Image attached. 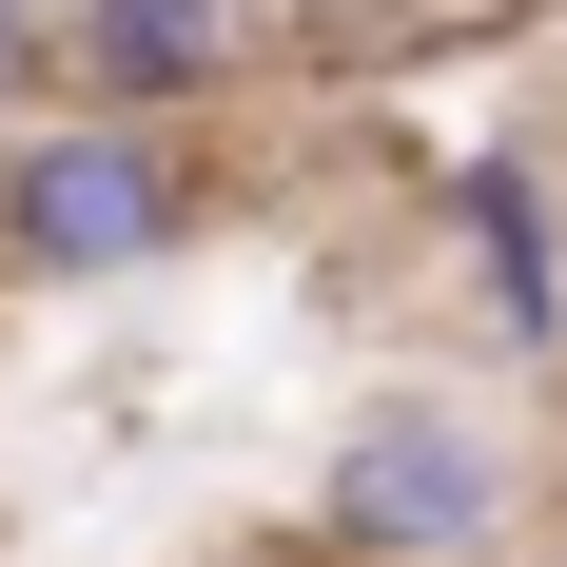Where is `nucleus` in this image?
<instances>
[{
    "mask_svg": "<svg viewBox=\"0 0 567 567\" xmlns=\"http://www.w3.org/2000/svg\"><path fill=\"white\" fill-rule=\"evenodd\" d=\"M216 235V157L176 117H0V255L40 293H137Z\"/></svg>",
    "mask_w": 567,
    "mask_h": 567,
    "instance_id": "1",
    "label": "nucleus"
},
{
    "mask_svg": "<svg viewBox=\"0 0 567 567\" xmlns=\"http://www.w3.org/2000/svg\"><path fill=\"white\" fill-rule=\"evenodd\" d=\"M313 528L352 567H489L528 528V431L470 392H352L333 470H313Z\"/></svg>",
    "mask_w": 567,
    "mask_h": 567,
    "instance_id": "2",
    "label": "nucleus"
},
{
    "mask_svg": "<svg viewBox=\"0 0 567 567\" xmlns=\"http://www.w3.org/2000/svg\"><path fill=\"white\" fill-rule=\"evenodd\" d=\"M451 275H470V333L489 352H567V196L528 137H470L451 157Z\"/></svg>",
    "mask_w": 567,
    "mask_h": 567,
    "instance_id": "3",
    "label": "nucleus"
},
{
    "mask_svg": "<svg viewBox=\"0 0 567 567\" xmlns=\"http://www.w3.org/2000/svg\"><path fill=\"white\" fill-rule=\"evenodd\" d=\"M255 79V0H59V99L99 117H216Z\"/></svg>",
    "mask_w": 567,
    "mask_h": 567,
    "instance_id": "4",
    "label": "nucleus"
},
{
    "mask_svg": "<svg viewBox=\"0 0 567 567\" xmlns=\"http://www.w3.org/2000/svg\"><path fill=\"white\" fill-rule=\"evenodd\" d=\"M59 99V0H0V117Z\"/></svg>",
    "mask_w": 567,
    "mask_h": 567,
    "instance_id": "5",
    "label": "nucleus"
}]
</instances>
